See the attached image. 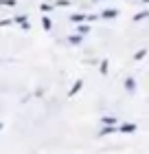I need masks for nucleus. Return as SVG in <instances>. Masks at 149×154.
I'll use <instances>...</instances> for the list:
<instances>
[{"mask_svg":"<svg viewBox=\"0 0 149 154\" xmlns=\"http://www.w3.org/2000/svg\"><path fill=\"white\" fill-rule=\"evenodd\" d=\"M121 130H125V132H134V130H136V125H134V123H127V125H123Z\"/></svg>","mask_w":149,"mask_h":154,"instance_id":"obj_1","label":"nucleus"},{"mask_svg":"<svg viewBox=\"0 0 149 154\" xmlns=\"http://www.w3.org/2000/svg\"><path fill=\"white\" fill-rule=\"evenodd\" d=\"M145 53H147V51H138V53H136V60H143V57H145Z\"/></svg>","mask_w":149,"mask_h":154,"instance_id":"obj_2","label":"nucleus"}]
</instances>
